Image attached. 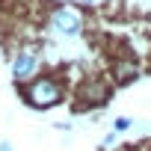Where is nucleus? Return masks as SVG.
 <instances>
[{"label": "nucleus", "mask_w": 151, "mask_h": 151, "mask_svg": "<svg viewBox=\"0 0 151 151\" xmlns=\"http://www.w3.org/2000/svg\"><path fill=\"white\" fill-rule=\"evenodd\" d=\"M0 151H12V145H9V142H3V145H0Z\"/></svg>", "instance_id": "39448f33"}, {"label": "nucleus", "mask_w": 151, "mask_h": 151, "mask_svg": "<svg viewBox=\"0 0 151 151\" xmlns=\"http://www.w3.org/2000/svg\"><path fill=\"white\" fill-rule=\"evenodd\" d=\"M36 65H39V62H36V56H33V53H27V50H24V53H18V56L12 59V74H15V80H27L30 74L36 71Z\"/></svg>", "instance_id": "7ed1b4c3"}, {"label": "nucleus", "mask_w": 151, "mask_h": 151, "mask_svg": "<svg viewBox=\"0 0 151 151\" xmlns=\"http://www.w3.org/2000/svg\"><path fill=\"white\" fill-rule=\"evenodd\" d=\"M53 27H56V33H62V36H77L80 27H83V18H80L77 9L59 6V9L53 12Z\"/></svg>", "instance_id": "f03ea898"}, {"label": "nucleus", "mask_w": 151, "mask_h": 151, "mask_svg": "<svg viewBox=\"0 0 151 151\" xmlns=\"http://www.w3.org/2000/svg\"><path fill=\"white\" fill-rule=\"evenodd\" d=\"M59 98H62V86L53 77H42L27 89V101L33 107H53V104H59Z\"/></svg>", "instance_id": "f257e3e1"}, {"label": "nucleus", "mask_w": 151, "mask_h": 151, "mask_svg": "<svg viewBox=\"0 0 151 151\" xmlns=\"http://www.w3.org/2000/svg\"><path fill=\"white\" fill-rule=\"evenodd\" d=\"M116 127H119V130H127V127H130V119H119Z\"/></svg>", "instance_id": "20e7f679"}]
</instances>
